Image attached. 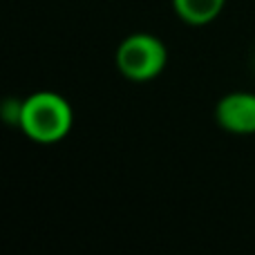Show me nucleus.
<instances>
[{"label": "nucleus", "instance_id": "4", "mask_svg": "<svg viewBox=\"0 0 255 255\" xmlns=\"http://www.w3.org/2000/svg\"><path fill=\"white\" fill-rule=\"evenodd\" d=\"M226 0H172V9L184 22L202 27L213 22L222 13Z\"/></svg>", "mask_w": 255, "mask_h": 255}, {"label": "nucleus", "instance_id": "3", "mask_svg": "<svg viewBox=\"0 0 255 255\" xmlns=\"http://www.w3.org/2000/svg\"><path fill=\"white\" fill-rule=\"evenodd\" d=\"M215 119L231 134H255V94H224L215 106Z\"/></svg>", "mask_w": 255, "mask_h": 255}, {"label": "nucleus", "instance_id": "1", "mask_svg": "<svg viewBox=\"0 0 255 255\" xmlns=\"http://www.w3.org/2000/svg\"><path fill=\"white\" fill-rule=\"evenodd\" d=\"M72 126L74 110L63 94L40 90L22 101L18 128L36 143H58L72 132Z\"/></svg>", "mask_w": 255, "mask_h": 255}, {"label": "nucleus", "instance_id": "2", "mask_svg": "<svg viewBox=\"0 0 255 255\" xmlns=\"http://www.w3.org/2000/svg\"><path fill=\"white\" fill-rule=\"evenodd\" d=\"M117 67L121 76L134 83L157 79L168 63V49L161 38L152 34H130L117 47Z\"/></svg>", "mask_w": 255, "mask_h": 255}]
</instances>
